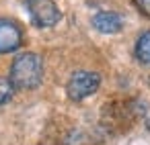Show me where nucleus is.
I'll return each mask as SVG.
<instances>
[{
    "mask_svg": "<svg viewBox=\"0 0 150 145\" xmlns=\"http://www.w3.org/2000/svg\"><path fill=\"white\" fill-rule=\"evenodd\" d=\"M41 78H43V63L37 53L25 51L15 57L11 66V78H8L15 88L33 90L41 84Z\"/></svg>",
    "mask_w": 150,
    "mask_h": 145,
    "instance_id": "obj_1",
    "label": "nucleus"
},
{
    "mask_svg": "<svg viewBox=\"0 0 150 145\" xmlns=\"http://www.w3.org/2000/svg\"><path fill=\"white\" fill-rule=\"evenodd\" d=\"M101 86V76L97 72H88V70H78L70 76L68 80V86H66V92H68V98L74 100V102H80L84 100L86 96L95 94Z\"/></svg>",
    "mask_w": 150,
    "mask_h": 145,
    "instance_id": "obj_2",
    "label": "nucleus"
},
{
    "mask_svg": "<svg viewBox=\"0 0 150 145\" xmlns=\"http://www.w3.org/2000/svg\"><path fill=\"white\" fill-rule=\"evenodd\" d=\"M27 10L31 15V21L41 29L54 27L62 19L60 8L56 6L54 0H27Z\"/></svg>",
    "mask_w": 150,
    "mask_h": 145,
    "instance_id": "obj_3",
    "label": "nucleus"
},
{
    "mask_svg": "<svg viewBox=\"0 0 150 145\" xmlns=\"http://www.w3.org/2000/svg\"><path fill=\"white\" fill-rule=\"evenodd\" d=\"M23 43L21 27L11 19H0V53H13Z\"/></svg>",
    "mask_w": 150,
    "mask_h": 145,
    "instance_id": "obj_4",
    "label": "nucleus"
},
{
    "mask_svg": "<svg viewBox=\"0 0 150 145\" xmlns=\"http://www.w3.org/2000/svg\"><path fill=\"white\" fill-rule=\"evenodd\" d=\"M93 27L99 33L113 35V33H119L123 29V19H121V15H117L113 10H103V13H97L93 17Z\"/></svg>",
    "mask_w": 150,
    "mask_h": 145,
    "instance_id": "obj_5",
    "label": "nucleus"
},
{
    "mask_svg": "<svg viewBox=\"0 0 150 145\" xmlns=\"http://www.w3.org/2000/svg\"><path fill=\"white\" fill-rule=\"evenodd\" d=\"M136 59L140 63H150V31H144L136 41Z\"/></svg>",
    "mask_w": 150,
    "mask_h": 145,
    "instance_id": "obj_6",
    "label": "nucleus"
},
{
    "mask_svg": "<svg viewBox=\"0 0 150 145\" xmlns=\"http://www.w3.org/2000/svg\"><path fill=\"white\" fill-rule=\"evenodd\" d=\"M13 94H15L13 82H11L8 78H2V76H0V106L6 104V102L13 98Z\"/></svg>",
    "mask_w": 150,
    "mask_h": 145,
    "instance_id": "obj_7",
    "label": "nucleus"
},
{
    "mask_svg": "<svg viewBox=\"0 0 150 145\" xmlns=\"http://www.w3.org/2000/svg\"><path fill=\"white\" fill-rule=\"evenodd\" d=\"M136 6L142 15H146L150 19V0H136Z\"/></svg>",
    "mask_w": 150,
    "mask_h": 145,
    "instance_id": "obj_8",
    "label": "nucleus"
},
{
    "mask_svg": "<svg viewBox=\"0 0 150 145\" xmlns=\"http://www.w3.org/2000/svg\"><path fill=\"white\" fill-rule=\"evenodd\" d=\"M146 127H148V131H150V119H148V121H146Z\"/></svg>",
    "mask_w": 150,
    "mask_h": 145,
    "instance_id": "obj_9",
    "label": "nucleus"
}]
</instances>
